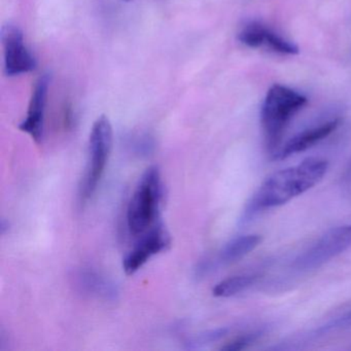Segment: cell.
<instances>
[{
	"instance_id": "1",
	"label": "cell",
	"mask_w": 351,
	"mask_h": 351,
	"mask_svg": "<svg viewBox=\"0 0 351 351\" xmlns=\"http://www.w3.org/2000/svg\"><path fill=\"white\" fill-rule=\"evenodd\" d=\"M328 168L326 160L308 158L298 165L271 174L248 201L240 223H248L263 211L281 206L307 192L322 180Z\"/></svg>"
},
{
	"instance_id": "2",
	"label": "cell",
	"mask_w": 351,
	"mask_h": 351,
	"mask_svg": "<svg viewBox=\"0 0 351 351\" xmlns=\"http://www.w3.org/2000/svg\"><path fill=\"white\" fill-rule=\"evenodd\" d=\"M307 102L305 96L285 86L276 84L269 89L263 104L261 121L267 149L273 157L280 149L289 123Z\"/></svg>"
},
{
	"instance_id": "3",
	"label": "cell",
	"mask_w": 351,
	"mask_h": 351,
	"mask_svg": "<svg viewBox=\"0 0 351 351\" xmlns=\"http://www.w3.org/2000/svg\"><path fill=\"white\" fill-rule=\"evenodd\" d=\"M162 197L161 173L157 166H152L139 180L127 209V225L132 235H143L158 223Z\"/></svg>"
},
{
	"instance_id": "4",
	"label": "cell",
	"mask_w": 351,
	"mask_h": 351,
	"mask_svg": "<svg viewBox=\"0 0 351 351\" xmlns=\"http://www.w3.org/2000/svg\"><path fill=\"white\" fill-rule=\"evenodd\" d=\"M112 123L106 116H100L92 126L89 138V159L85 176L80 186V199L87 202L97 190L106 172L112 149Z\"/></svg>"
},
{
	"instance_id": "5",
	"label": "cell",
	"mask_w": 351,
	"mask_h": 351,
	"mask_svg": "<svg viewBox=\"0 0 351 351\" xmlns=\"http://www.w3.org/2000/svg\"><path fill=\"white\" fill-rule=\"evenodd\" d=\"M351 246V225L332 228L304 250L293 262L299 271H311L330 262Z\"/></svg>"
},
{
	"instance_id": "6",
	"label": "cell",
	"mask_w": 351,
	"mask_h": 351,
	"mask_svg": "<svg viewBox=\"0 0 351 351\" xmlns=\"http://www.w3.org/2000/svg\"><path fill=\"white\" fill-rule=\"evenodd\" d=\"M3 48V71L7 77H18L34 71L36 60L24 40L23 32L15 25L1 28Z\"/></svg>"
},
{
	"instance_id": "7",
	"label": "cell",
	"mask_w": 351,
	"mask_h": 351,
	"mask_svg": "<svg viewBox=\"0 0 351 351\" xmlns=\"http://www.w3.org/2000/svg\"><path fill=\"white\" fill-rule=\"evenodd\" d=\"M170 243L169 235L161 223H156L126 254L123 260V269L127 275H133L139 270L152 256L166 250Z\"/></svg>"
},
{
	"instance_id": "8",
	"label": "cell",
	"mask_w": 351,
	"mask_h": 351,
	"mask_svg": "<svg viewBox=\"0 0 351 351\" xmlns=\"http://www.w3.org/2000/svg\"><path fill=\"white\" fill-rule=\"evenodd\" d=\"M240 43L250 48H265L281 55H295L299 48L260 22L246 24L238 34Z\"/></svg>"
},
{
	"instance_id": "9",
	"label": "cell",
	"mask_w": 351,
	"mask_h": 351,
	"mask_svg": "<svg viewBox=\"0 0 351 351\" xmlns=\"http://www.w3.org/2000/svg\"><path fill=\"white\" fill-rule=\"evenodd\" d=\"M49 86H50V77L48 75H43L36 81L30 97L27 116L19 125L20 130L29 135L36 143H42L44 137L45 114H46Z\"/></svg>"
},
{
	"instance_id": "10",
	"label": "cell",
	"mask_w": 351,
	"mask_h": 351,
	"mask_svg": "<svg viewBox=\"0 0 351 351\" xmlns=\"http://www.w3.org/2000/svg\"><path fill=\"white\" fill-rule=\"evenodd\" d=\"M340 123L341 121L339 119H335V120L328 121L319 126L300 132L299 134L289 139L285 145L280 147L279 151L275 154L273 158L276 160L287 159L291 156L302 153V152L314 147L335 132L340 126Z\"/></svg>"
},
{
	"instance_id": "11",
	"label": "cell",
	"mask_w": 351,
	"mask_h": 351,
	"mask_svg": "<svg viewBox=\"0 0 351 351\" xmlns=\"http://www.w3.org/2000/svg\"><path fill=\"white\" fill-rule=\"evenodd\" d=\"M75 285L80 291L86 295L106 300L114 301L119 295V289L114 281L91 268H83L75 273Z\"/></svg>"
},
{
	"instance_id": "12",
	"label": "cell",
	"mask_w": 351,
	"mask_h": 351,
	"mask_svg": "<svg viewBox=\"0 0 351 351\" xmlns=\"http://www.w3.org/2000/svg\"><path fill=\"white\" fill-rule=\"evenodd\" d=\"M262 236L258 234L234 238L219 250V254L215 258H208L213 271L217 267L228 266L241 260L254 252L262 243Z\"/></svg>"
},
{
	"instance_id": "13",
	"label": "cell",
	"mask_w": 351,
	"mask_h": 351,
	"mask_svg": "<svg viewBox=\"0 0 351 351\" xmlns=\"http://www.w3.org/2000/svg\"><path fill=\"white\" fill-rule=\"evenodd\" d=\"M258 275L243 274L229 277L217 283L213 289V295L217 298H230L246 291L258 280Z\"/></svg>"
},
{
	"instance_id": "14",
	"label": "cell",
	"mask_w": 351,
	"mask_h": 351,
	"mask_svg": "<svg viewBox=\"0 0 351 351\" xmlns=\"http://www.w3.org/2000/svg\"><path fill=\"white\" fill-rule=\"evenodd\" d=\"M228 332H229V330L225 328L208 330V332H203V334L198 335V336L191 339L186 343V345H188L189 349L201 348V347L205 346V345L211 344V343L221 340L223 337L227 336Z\"/></svg>"
},
{
	"instance_id": "15",
	"label": "cell",
	"mask_w": 351,
	"mask_h": 351,
	"mask_svg": "<svg viewBox=\"0 0 351 351\" xmlns=\"http://www.w3.org/2000/svg\"><path fill=\"white\" fill-rule=\"evenodd\" d=\"M263 332H246V334L240 335V336L235 337L232 339L229 342L226 343L223 346L221 347V350L227 351H239L244 350V349L250 347V345L254 344L261 336Z\"/></svg>"
},
{
	"instance_id": "16",
	"label": "cell",
	"mask_w": 351,
	"mask_h": 351,
	"mask_svg": "<svg viewBox=\"0 0 351 351\" xmlns=\"http://www.w3.org/2000/svg\"><path fill=\"white\" fill-rule=\"evenodd\" d=\"M133 151L136 155L147 157L155 149V141L149 135H141L134 139L132 143Z\"/></svg>"
},
{
	"instance_id": "17",
	"label": "cell",
	"mask_w": 351,
	"mask_h": 351,
	"mask_svg": "<svg viewBox=\"0 0 351 351\" xmlns=\"http://www.w3.org/2000/svg\"><path fill=\"white\" fill-rule=\"evenodd\" d=\"M351 328V311L330 320L326 326L319 328V332H326L330 330H341V328Z\"/></svg>"
},
{
	"instance_id": "18",
	"label": "cell",
	"mask_w": 351,
	"mask_h": 351,
	"mask_svg": "<svg viewBox=\"0 0 351 351\" xmlns=\"http://www.w3.org/2000/svg\"><path fill=\"white\" fill-rule=\"evenodd\" d=\"M344 180L351 182V161L348 166H347L346 169H345Z\"/></svg>"
},
{
	"instance_id": "19",
	"label": "cell",
	"mask_w": 351,
	"mask_h": 351,
	"mask_svg": "<svg viewBox=\"0 0 351 351\" xmlns=\"http://www.w3.org/2000/svg\"><path fill=\"white\" fill-rule=\"evenodd\" d=\"M122 1H124V3H131L133 0H122Z\"/></svg>"
}]
</instances>
